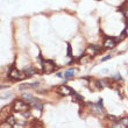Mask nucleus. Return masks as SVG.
Returning a JSON list of instances; mask_svg holds the SVG:
<instances>
[{
    "label": "nucleus",
    "mask_w": 128,
    "mask_h": 128,
    "mask_svg": "<svg viewBox=\"0 0 128 128\" xmlns=\"http://www.w3.org/2000/svg\"><path fill=\"white\" fill-rule=\"evenodd\" d=\"M28 102H26L25 100L21 101V100H16L14 102V106H13V110L14 112H25L26 110H28Z\"/></svg>",
    "instance_id": "obj_1"
},
{
    "label": "nucleus",
    "mask_w": 128,
    "mask_h": 128,
    "mask_svg": "<svg viewBox=\"0 0 128 128\" xmlns=\"http://www.w3.org/2000/svg\"><path fill=\"white\" fill-rule=\"evenodd\" d=\"M42 68H43V71L45 73H50V72H54L56 70V65L53 61H43L42 62Z\"/></svg>",
    "instance_id": "obj_2"
},
{
    "label": "nucleus",
    "mask_w": 128,
    "mask_h": 128,
    "mask_svg": "<svg viewBox=\"0 0 128 128\" xmlns=\"http://www.w3.org/2000/svg\"><path fill=\"white\" fill-rule=\"evenodd\" d=\"M57 92L61 94V96H70V94H75V91L72 90L71 87H69V86H59L58 87V90H57Z\"/></svg>",
    "instance_id": "obj_3"
},
{
    "label": "nucleus",
    "mask_w": 128,
    "mask_h": 128,
    "mask_svg": "<svg viewBox=\"0 0 128 128\" xmlns=\"http://www.w3.org/2000/svg\"><path fill=\"white\" fill-rule=\"evenodd\" d=\"M115 44H116V41L114 39H106L105 42H104V47L106 49H113L115 47Z\"/></svg>",
    "instance_id": "obj_4"
},
{
    "label": "nucleus",
    "mask_w": 128,
    "mask_h": 128,
    "mask_svg": "<svg viewBox=\"0 0 128 128\" xmlns=\"http://www.w3.org/2000/svg\"><path fill=\"white\" fill-rule=\"evenodd\" d=\"M9 77L11 78H14V79H16V80H19V79H22V76H21V73L18 71L16 69H12L11 70V72H9Z\"/></svg>",
    "instance_id": "obj_5"
},
{
    "label": "nucleus",
    "mask_w": 128,
    "mask_h": 128,
    "mask_svg": "<svg viewBox=\"0 0 128 128\" xmlns=\"http://www.w3.org/2000/svg\"><path fill=\"white\" fill-rule=\"evenodd\" d=\"M22 100H25L26 102H28V104H35L37 100L34 99L30 94H28V93H25V94H22Z\"/></svg>",
    "instance_id": "obj_6"
},
{
    "label": "nucleus",
    "mask_w": 128,
    "mask_h": 128,
    "mask_svg": "<svg viewBox=\"0 0 128 128\" xmlns=\"http://www.w3.org/2000/svg\"><path fill=\"white\" fill-rule=\"evenodd\" d=\"M98 49H99V47H97V45H90V47H87L86 53L90 54L91 56H94V55L98 53Z\"/></svg>",
    "instance_id": "obj_7"
},
{
    "label": "nucleus",
    "mask_w": 128,
    "mask_h": 128,
    "mask_svg": "<svg viewBox=\"0 0 128 128\" xmlns=\"http://www.w3.org/2000/svg\"><path fill=\"white\" fill-rule=\"evenodd\" d=\"M35 73H36V70H35L34 68H28V69H26V70H25V76H26V77L34 76Z\"/></svg>",
    "instance_id": "obj_8"
},
{
    "label": "nucleus",
    "mask_w": 128,
    "mask_h": 128,
    "mask_svg": "<svg viewBox=\"0 0 128 128\" xmlns=\"http://www.w3.org/2000/svg\"><path fill=\"white\" fill-rule=\"evenodd\" d=\"M73 75H75V69H69V70H66L65 73H64V76H65L66 79H68V78H71Z\"/></svg>",
    "instance_id": "obj_9"
},
{
    "label": "nucleus",
    "mask_w": 128,
    "mask_h": 128,
    "mask_svg": "<svg viewBox=\"0 0 128 128\" xmlns=\"http://www.w3.org/2000/svg\"><path fill=\"white\" fill-rule=\"evenodd\" d=\"M120 125L122 126V127H128V118H122L121 120H120Z\"/></svg>",
    "instance_id": "obj_10"
},
{
    "label": "nucleus",
    "mask_w": 128,
    "mask_h": 128,
    "mask_svg": "<svg viewBox=\"0 0 128 128\" xmlns=\"http://www.w3.org/2000/svg\"><path fill=\"white\" fill-rule=\"evenodd\" d=\"M7 122H8L9 125H12V126H13V125L15 124L14 118H13V116H8V119H7Z\"/></svg>",
    "instance_id": "obj_11"
},
{
    "label": "nucleus",
    "mask_w": 128,
    "mask_h": 128,
    "mask_svg": "<svg viewBox=\"0 0 128 128\" xmlns=\"http://www.w3.org/2000/svg\"><path fill=\"white\" fill-rule=\"evenodd\" d=\"M68 55L69 56H72V51H71V45L68 43Z\"/></svg>",
    "instance_id": "obj_12"
},
{
    "label": "nucleus",
    "mask_w": 128,
    "mask_h": 128,
    "mask_svg": "<svg viewBox=\"0 0 128 128\" xmlns=\"http://www.w3.org/2000/svg\"><path fill=\"white\" fill-rule=\"evenodd\" d=\"M124 15H125V18H128V8L124 9Z\"/></svg>",
    "instance_id": "obj_13"
},
{
    "label": "nucleus",
    "mask_w": 128,
    "mask_h": 128,
    "mask_svg": "<svg viewBox=\"0 0 128 128\" xmlns=\"http://www.w3.org/2000/svg\"><path fill=\"white\" fill-rule=\"evenodd\" d=\"M36 110H42V104H39V105H36V106H34Z\"/></svg>",
    "instance_id": "obj_14"
},
{
    "label": "nucleus",
    "mask_w": 128,
    "mask_h": 128,
    "mask_svg": "<svg viewBox=\"0 0 128 128\" xmlns=\"http://www.w3.org/2000/svg\"><path fill=\"white\" fill-rule=\"evenodd\" d=\"M110 58H111V56H110V55H107L106 57H104V58L101 59V62H105V61H107V59H110Z\"/></svg>",
    "instance_id": "obj_15"
},
{
    "label": "nucleus",
    "mask_w": 128,
    "mask_h": 128,
    "mask_svg": "<svg viewBox=\"0 0 128 128\" xmlns=\"http://www.w3.org/2000/svg\"><path fill=\"white\" fill-rule=\"evenodd\" d=\"M86 62V57H82V61H80V63L83 64V63H85Z\"/></svg>",
    "instance_id": "obj_16"
},
{
    "label": "nucleus",
    "mask_w": 128,
    "mask_h": 128,
    "mask_svg": "<svg viewBox=\"0 0 128 128\" xmlns=\"http://www.w3.org/2000/svg\"><path fill=\"white\" fill-rule=\"evenodd\" d=\"M98 104H99V107H100V108H102V100L100 99V100H99V102H98Z\"/></svg>",
    "instance_id": "obj_17"
},
{
    "label": "nucleus",
    "mask_w": 128,
    "mask_h": 128,
    "mask_svg": "<svg viewBox=\"0 0 128 128\" xmlns=\"http://www.w3.org/2000/svg\"><path fill=\"white\" fill-rule=\"evenodd\" d=\"M23 116H25V118H28V116H29V113H28V112H26V113H25V115H23Z\"/></svg>",
    "instance_id": "obj_18"
}]
</instances>
